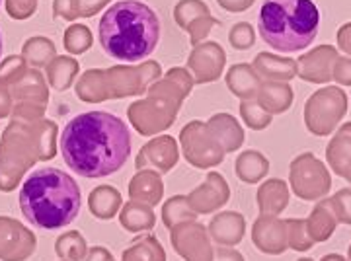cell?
I'll return each instance as SVG.
<instances>
[{
  "instance_id": "6da1fadb",
  "label": "cell",
  "mask_w": 351,
  "mask_h": 261,
  "mask_svg": "<svg viewBox=\"0 0 351 261\" xmlns=\"http://www.w3.org/2000/svg\"><path fill=\"white\" fill-rule=\"evenodd\" d=\"M64 164L80 177H108L123 168L131 154V131L110 112L75 115L61 133Z\"/></svg>"
},
{
  "instance_id": "7a4b0ae2",
  "label": "cell",
  "mask_w": 351,
  "mask_h": 261,
  "mask_svg": "<svg viewBox=\"0 0 351 261\" xmlns=\"http://www.w3.org/2000/svg\"><path fill=\"white\" fill-rule=\"evenodd\" d=\"M162 34L158 14L141 0H119L101 14L98 38L108 57L138 62L156 49Z\"/></svg>"
},
{
  "instance_id": "3957f363",
  "label": "cell",
  "mask_w": 351,
  "mask_h": 261,
  "mask_svg": "<svg viewBox=\"0 0 351 261\" xmlns=\"http://www.w3.org/2000/svg\"><path fill=\"white\" fill-rule=\"evenodd\" d=\"M82 207L80 186L59 168H39L20 189V211L36 228L59 230L78 216Z\"/></svg>"
},
{
  "instance_id": "277c9868",
  "label": "cell",
  "mask_w": 351,
  "mask_h": 261,
  "mask_svg": "<svg viewBox=\"0 0 351 261\" xmlns=\"http://www.w3.org/2000/svg\"><path fill=\"white\" fill-rule=\"evenodd\" d=\"M258 29L279 53H297L313 45L320 29V10L314 0H263Z\"/></svg>"
},
{
  "instance_id": "5b68a950",
  "label": "cell",
  "mask_w": 351,
  "mask_h": 261,
  "mask_svg": "<svg viewBox=\"0 0 351 261\" xmlns=\"http://www.w3.org/2000/svg\"><path fill=\"white\" fill-rule=\"evenodd\" d=\"M339 207L343 209V219L351 223V193L350 191H341L339 193Z\"/></svg>"
},
{
  "instance_id": "8992f818",
  "label": "cell",
  "mask_w": 351,
  "mask_h": 261,
  "mask_svg": "<svg viewBox=\"0 0 351 261\" xmlns=\"http://www.w3.org/2000/svg\"><path fill=\"white\" fill-rule=\"evenodd\" d=\"M2 49H4V38H2V29H0V55H2Z\"/></svg>"
},
{
  "instance_id": "52a82bcc",
  "label": "cell",
  "mask_w": 351,
  "mask_h": 261,
  "mask_svg": "<svg viewBox=\"0 0 351 261\" xmlns=\"http://www.w3.org/2000/svg\"><path fill=\"white\" fill-rule=\"evenodd\" d=\"M346 34H350V39H351V27H348V29H346ZM348 47H350V49H351V41H350V43H348Z\"/></svg>"
},
{
  "instance_id": "ba28073f",
  "label": "cell",
  "mask_w": 351,
  "mask_h": 261,
  "mask_svg": "<svg viewBox=\"0 0 351 261\" xmlns=\"http://www.w3.org/2000/svg\"><path fill=\"white\" fill-rule=\"evenodd\" d=\"M326 261H341V260H338V258H336V256H332V258H328Z\"/></svg>"
},
{
  "instance_id": "9c48e42d",
  "label": "cell",
  "mask_w": 351,
  "mask_h": 261,
  "mask_svg": "<svg viewBox=\"0 0 351 261\" xmlns=\"http://www.w3.org/2000/svg\"><path fill=\"white\" fill-rule=\"evenodd\" d=\"M350 256H351V249H350Z\"/></svg>"
},
{
  "instance_id": "30bf717a",
  "label": "cell",
  "mask_w": 351,
  "mask_h": 261,
  "mask_svg": "<svg viewBox=\"0 0 351 261\" xmlns=\"http://www.w3.org/2000/svg\"><path fill=\"white\" fill-rule=\"evenodd\" d=\"M0 4H2V0H0Z\"/></svg>"
},
{
  "instance_id": "8fae6325",
  "label": "cell",
  "mask_w": 351,
  "mask_h": 261,
  "mask_svg": "<svg viewBox=\"0 0 351 261\" xmlns=\"http://www.w3.org/2000/svg\"><path fill=\"white\" fill-rule=\"evenodd\" d=\"M350 179H351V177H350Z\"/></svg>"
}]
</instances>
